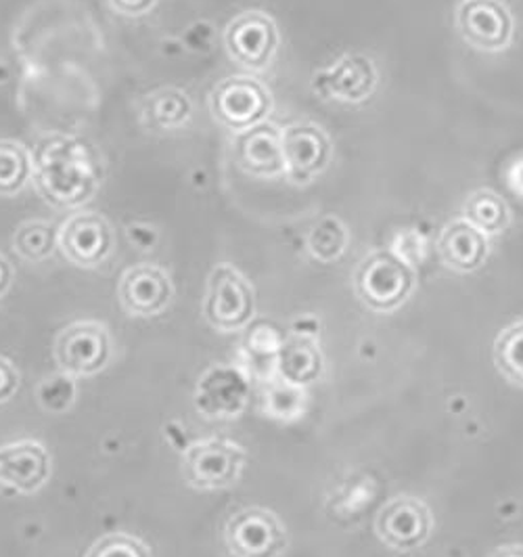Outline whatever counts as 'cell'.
Here are the masks:
<instances>
[{"label": "cell", "mask_w": 523, "mask_h": 557, "mask_svg": "<svg viewBox=\"0 0 523 557\" xmlns=\"http://www.w3.org/2000/svg\"><path fill=\"white\" fill-rule=\"evenodd\" d=\"M457 28L480 51H502L513 38V20L500 0H463L457 9Z\"/></svg>", "instance_id": "30bf717a"}, {"label": "cell", "mask_w": 523, "mask_h": 557, "mask_svg": "<svg viewBox=\"0 0 523 557\" xmlns=\"http://www.w3.org/2000/svg\"><path fill=\"white\" fill-rule=\"evenodd\" d=\"M155 2L158 0H110V7L124 17H142L155 7Z\"/></svg>", "instance_id": "83f0119b"}, {"label": "cell", "mask_w": 523, "mask_h": 557, "mask_svg": "<svg viewBox=\"0 0 523 557\" xmlns=\"http://www.w3.org/2000/svg\"><path fill=\"white\" fill-rule=\"evenodd\" d=\"M32 178V156L17 140L0 139V196L20 194Z\"/></svg>", "instance_id": "44dd1931"}, {"label": "cell", "mask_w": 523, "mask_h": 557, "mask_svg": "<svg viewBox=\"0 0 523 557\" xmlns=\"http://www.w3.org/2000/svg\"><path fill=\"white\" fill-rule=\"evenodd\" d=\"M32 174L40 196L55 208H80L101 185V162L95 149L67 135L38 140L32 158Z\"/></svg>", "instance_id": "6da1fadb"}, {"label": "cell", "mask_w": 523, "mask_h": 557, "mask_svg": "<svg viewBox=\"0 0 523 557\" xmlns=\"http://www.w3.org/2000/svg\"><path fill=\"white\" fill-rule=\"evenodd\" d=\"M53 470L51 455L36 441H17L0 446V484L15 488L17 493L32 495L40 491Z\"/></svg>", "instance_id": "5bb4252c"}, {"label": "cell", "mask_w": 523, "mask_h": 557, "mask_svg": "<svg viewBox=\"0 0 523 557\" xmlns=\"http://www.w3.org/2000/svg\"><path fill=\"white\" fill-rule=\"evenodd\" d=\"M233 158L237 166L253 176H278L285 172L281 131L275 124L260 122L233 139Z\"/></svg>", "instance_id": "9a60e30c"}, {"label": "cell", "mask_w": 523, "mask_h": 557, "mask_svg": "<svg viewBox=\"0 0 523 557\" xmlns=\"http://www.w3.org/2000/svg\"><path fill=\"white\" fill-rule=\"evenodd\" d=\"M11 283H13V267H11V262L0 253V298L9 292Z\"/></svg>", "instance_id": "f1b7e54d"}, {"label": "cell", "mask_w": 523, "mask_h": 557, "mask_svg": "<svg viewBox=\"0 0 523 557\" xmlns=\"http://www.w3.org/2000/svg\"><path fill=\"white\" fill-rule=\"evenodd\" d=\"M465 221L473 224L477 231H482L484 235L486 233L496 235L509 226L511 214L502 197L496 196L495 191L480 189L469 196L465 203Z\"/></svg>", "instance_id": "ffe728a7"}, {"label": "cell", "mask_w": 523, "mask_h": 557, "mask_svg": "<svg viewBox=\"0 0 523 557\" xmlns=\"http://www.w3.org/2000/svg\"><path fill=\"white\" fill-rule=\"evenodd\" d=\"M377 536L398 552H413L432 534L427 505L413 497H398L382 507L375 520Z\"/></svg>", "instance_id": "7c38bea8"}, {"label": "cell", "mask_w": 523, "mask_h": 557, "mask_svg": "<svg viewBox=\"0 0 523 557\" xmlns=\"http://www.w3.org/2000/svg\"><path fill=\"white\" fill-rule=\"evenodd\" d=\"M224 543L235 557H278L287 547V532L275 513L248 507L228 518Z\"/></svg>", "instance_id": "52a82bcc"}, {"label": "cell", "mask_w": 523, "mask_h": 557, "mask_svg": "<svg viewBox=\"0 0 523 557\" xmlns=\"http://www.w3.org/2000/svg\"><path fill=\"white\" fill-rule=\"evenodd\" d=\"M57 248V231L45 221L24 223L13 235V250L28 262H42L53 256Z\"/></svg>", "instance_id": "7402d4cb"}, {"label": "cell", "mask_w": 523, "mask_h": 557, "mask_svg": "<svg viewBox=\"0 0 523 557\" xmlns=\"http://www.w3.org/2000/svg\"><path fill=\"white\" fill-rule=\"evenodd\" d=\"M414 287L413 269L396 253H369L357 269L354 289L360 300L377 312H391L407 302Z\"/></svg>", "instance_id": "7a4b0ae2"}, {"label": "cell", "mask_w": 523, "mask_h": 557, "mask_svg": "<svg viewBox=\"0 0 523 557\" xmlns=\"http://www.w3.org/2000/svg\"><path fill=\"white\" fill-rule=\"evenodd\" d=\"M496 369L513 384L523 386V321L500 332L495 344Z\"/></svg>", "instance_id": "603a6c76"}, {"label": "cell", "mask_w": 523, "mask_h": 557, "mask_svg": "<svg viewBox=\"0 0 523 557\" xmlns=\"http://www.w3.org/2000/svg\"><path fill=\"white\" fill-rule=\"evenodd\" d=\"M256 308L253 287L235 267L219 264L210 281L203 302V314L219 332H237L246 327Z\"/></svg>", "instance_id": "5b68a950"}, {"label": "cell", "mask_w": 523, "mask_h": 557, "mask_svg": "<svg viewBox=\"0 0 523 557\" xmlns=\"http://www.w3.org/2000/svg\"><path fill=\"white\" fill-rule=\"evenodd\" d=\"M273 108L271 92L264 84L249 76H233L214 86L210 112L214 120L233 133L248 131L264 122Z\"/></svg>", "instance_id": "277c9868"}, {"label": "cell", "mask_w": 523, "mask_h": 557, "mask_svg": "<svg viewBox=\"0 0 523 557\" xmlns=\"http://www.w3.org/2000/svg\"><path fill=\"white\" fill-rule=\"evenodd\" d=\"M86 557H151L147 545L138 541L137 536L124 534V532H111L101 536Z\"/></svg>", "instance_id": "d4e9b609"}, {"label": "cell", "mask_w": 523, "mask_h": 557, "mask_svg": "<svg viewBox=\"0 0 523 557\" xmlns=\"http://www.w3.org/2000/svg\"><path fill=\"white\" fill-rule=\"evenodd\" d=\"M246 466V450L226 441H201L187 448L183 475L197 491H222L233 486Z\"/></svg>", "instance_id": "8992f818"}, {"label": "cell", "mask_w": 523, "mask_h": 557, "mask_svg": "<svg viewBox=\"0 0 523 557\" xmlns=\"http://www.w3.org/2000/svg\"><path fill=\"white\" fill-rule=\"evenodd\" d=\"M111 357L113 342L99 321H76L57 335V367L70 377H92L110 364Z\"/></svg>", "instance_id": "3957f363"}, {"label": "cell", "mask_w": 523, "mask_h": 557, "mask_svg": "<svg viewBox=\"0 0 523 557\" xmlns=\"http://www.w3.org/2000/svg\"><path fill=\"white\" fill-rule=\"evenodd\" d=\"M493 557H523V547L522 545H507V547L496 549Z\"/></svg>", "instance_id": "4dcf8cb0"}, {"label": "cell", "mask_w": 523, "mask_h": 557, "mask_svg": "<svg viewBox=\"0 0 523 557\" xmlns=\"http://www.w3.org/2000/svg\"><path fill=\"white\" fill-rule=\"evenodd\" d=\"M285 172L294 183H308L329 166L331 140L323 128L300 122L281 131Z\"/></svg>", "instance_id": "8fae6325"}, {"label": "cell", "mask_w": 523, "mask_h": 557, "mask_svg": "<svg viewBox=\"0 0 523 557\" xmlns=\"http://www.w3.org/2000/svg\"><path fill=\"white\" fill-rule=\"evenodd\" d=\"M20 388V373L13 362L0 357V405L11 400Z\"/></svg>", "instance_id": "4316f807"}, {"label": "cell", "mask_w": 523, "mask_h": 557, "mask_svg": "<svg viewBox=\"0 0 523 557\" xmlns=\"http://www.w3.org/2000/svg\"><path fill=\"white\" fill-rule=\"evenodd\" d=\"M438 251L446 267L457 273H471L484 264L488 239L468 221H454L441 231Z\"/></svg>", "instance_id": "e0dca14e"}, {"label": "cell", "mask_w": 523, "mask_h": 557, "mask_svg": "<svg viewBox=\"0 0 523 557\" xmlns=\"http://www.w3.org/2000/svg\"><path fill=\"white\" fill-rule=\"evenodd\" d=\"M194 106L189 97L178 88H162L147 97L142 115L153 131H174L189 122Z\"/></svg>", "instance_id": "d6986e66"}, {"label": "cell", "mask_w": 523, "mask_h": 557, "mask_svg": "<svg viewBox=\"0 0 523 557\" xmlns=\"http://www.w3.org/2000/svg\"><path fill=\"white\" fill-rule=\"evenodd\" d=\"M346 246H348V231L335 216L319 219L308 233V250L323 262L339 258L346 250Z\"/></svg>", "instance_id": "cb8c5ba5"}, {"label": "cell", "mask_w": 523, "mask_h": 557, "mask_svg": "<svg viewBox=\"0 0 523 557\" xmlns=\"http://www.w3.org/2000/svg\"><path fill=\"white\" fill-rule=\"evenodd\" d=\"M319 90L325 97H335L337 101L360 103L369 99L377 86V72L373 61L362 55L341 57L327 72L319 76Z\"/></svg>", "instance_id": "2e32d148"}, {"label": "cell", "mask_w": 523, "mask_h": 557, "mask_svg": "<svg viewBox=\"0 0 523 557\" xmlns=\"http://www.w3.org/2000/svg\"><path fill=\"white\" fill-rule=\"evenodd\" d=\"M74 398H76V386H74L72 377L61 373V371H59V375L49 377L40 386V403L49 411H65V409H70Z\"/></svg>", "instance_id": "484cf974"}, {"label": "cell", "mask_w": 523, "mask_h": 557, "mask_svg": "<svg viewBox=\"0 0 523 557\" xmlns=\"http://www.w3.org/2000/svg\"><path fill=\"white\" fill-rule=\"evenodd\" d=\"M120 305L133 317H155L174 298L172 278L155 264H137L120 281Z\"/></svg>", "instance_id": "4fadbf2b"}, {"label": "cell", "mask_w": 523, "mask_h": 557, "mask_svg": "<svg viewBox=\"0 0 523 557\" xmlns=\"http://www.w3.org/2000/svg\"><path fill=\"white\" fill-rule=\"evenodd\" d=\"M57 246L72 264L97 269L113 253L115 235L105 216L97 212H78L61 224Z\"/></svg>", "instance_id": "ba28073f"}, {"label": "cell", "mask_w": 523, "mask_h": 557, "mask_svg": "<svg viewBox=\"0 0 523 557\" xmlns=\"http://www.w3.org/2000/svg\"><path fill=\"white\" fill-rule=\"evenodd\" d=\"M228 55L249 70H264L276 55L278 29L262 11H248L235 17L224 29Z\"/></svg>", "instance_id": "9c48e42d"}, {"label": "cell", "mask_w": 523, "mask_h": 557, "mask_svg": "<svg viewBox=\"0 0 523 557\" xmlns=\"http://www.w3.org/2000/svg\"><path fill=\"white\" fill-rule=\"evenodd\" d=\"M509 185L515 194L523 196V160L509 170Z\"/></svg>", "instance_id": "f546056e"}, {"label": "cell", "mask_w": 523, "mask_h": 557, "mask_svg": "<svg viewBox=\"0 0 523 557\" xmlns=\"http://www.w3.org/2000/svg\"><path fill=\"white\" fill-rule=\"evenodd\" d=\"M278 367L287 384H294V386L310 384L321 375V369H323L321 350L312 339L294 335L281 346Z\"/></svg>", "instance_id": "ac0fdd59"}]
</instances>
